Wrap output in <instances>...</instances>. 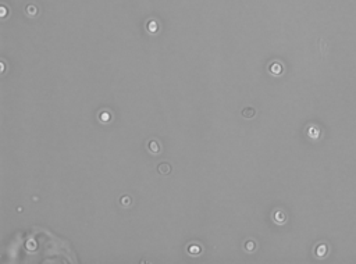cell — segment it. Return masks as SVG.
Instances as JSON below:
<instances>
[{"instance_id": "5b68a950", "label": "cell", "mask_w": 356, "mask_h": 264, "mask_svg": "<svg viewBox=\"0 0 356 264\" xmlns=\"http://www.w3.org/2000/svg\"><path fill=\"white\" fill-rule=\"evenodd\" d=\"M274 220L278 222V224H283L284 220H285V216H284L281 211H275V213H274Z\"/></svg>"}, {"instance_id": "3957f363", "label": "cell", "mask_w": 356, "mask_h": 264, "mask_svg": "<svg viewBox=\"0 0 356 264\" xmlns=\"http://www.w3.org/2000/svg\"><path fill=\"white\" fill-rule=\"evenodd\" d=\"M255 114H256V111H255V108H252V107H246V108H244V111H242V115L248 117V118H252Z\"/></svg>"}, {"instance_id": "6da1fadb", "label": "cell", "mask_w": 356, "mask_h": 264, "mask_svg": "<svg viewBox=\"0 0 356 264\" xmlns=\"http://www.w3.org/2000/svg\"><path fill=\"white\" fill-rule=\"evenodd\" d=\"M270 72L271 74H274V75H278V74H281V71H283V65H281L280 63H273L271 65H270Z\"/></svg>"}, {"instance_id": "52a82bcc", "label": "cell", "mask_w": 356, "mask_h": 264, "mask_svg": "<svg viewBox=\"0 0 356 264\" xmlns=\"http://www.w3.org/2000/svg\"><path fill=\"white\" fill-rule=\"evenodd\" d=\"M129 203H131V199L128 196L121 197V204H129Z\"/></svg>"}, {"instance_id": "277c9868", "label": "cell", "mask_w": 356, "mask_h": 264, "mask_svg": "<svg viewBox=\"0 0 356 264\" xmlns=\"http://www.w3.org/2000/svg\"><path fill=\"white\" fill-rule=\"evenodd\" d=\"M170 164H167V163H161V164H159V172L160 174H167V172H170Z\"/></svg>"}, {"instance_id": "30bf717a", "label": "cell", "mask_w": 356, "mask_h": 264, "mask_svg": "<svg viewBox=\"0 0 356 264\" xmlns=\"http://www.w3.org/2000/svg\"><path fill=\"white\" fill-rule=\"evenodd\" d=\"M149 29H150L152 32H153V31H156V29H157V24H156V22L152 21L150 24H149Z\"/></svg>"}, {"instance_id": "7c38bea8", "label": "cell", "mask_w": 356, "mask_h": 264, "mask_svg": "<svg viewBox=\"0 0 356 264\" xmlns=\"http://www.w3.org/2000/svg\"><path fill=\"white\" fill-rule=\"evenodd\" d=\"M4 14H6V8L2 7V15H4Z\"/></svg>"}, {"instance_id": "7a4b0ae2", "label": "cell", "mask_w": 356, "mask_h": 264, "mask_svg": "<svg viewBox=\"0 0 356 264\" xmlns=\"http://www.w3.org/2000/svg\"><path fill=\"white\" fill-rule=\"evenodd\" d=\"M148 146H149V150H150V153H159V152H160V146H159V143H157L156 140H150Z\"/></svg>"}, {"instance_id": "8fae6325", "label": "cell", "mask_w": 356, "mask_h": 264, "mask_svg": "<svg viewBox=\"0 0 356 264\" xmlns=\"http://www.w3.org/2000/svg\"><path fill=\"white\" fill-rule=\"evenodd\" d=\"M107 118H109L107 114H102V119H103V121H107Z\"/></svg>"}, {"instance_id": "9c48e42d", "label": "cell", "mask_w": 356, "mask_h": 264, "mask_svg": "<svg viewBox=\"0 0 356 264\" xmlns=\"http://www.w3.org/2000/svg\"><path fill=\"white\" fill-rule=\"evenodd\" d=\"M245 247H246L248 250H253V249H255V243L249 241V242H246V245H245Z\"/></svg>"}, {"instance_id": "ba28073f", "label": "cell", "mask_w": 356, "mask_h": 264, "mask_svg": "<svg viewBox=\"0 0 356 264\" xmlns=\"http://www.w3.org/2000/svg\"><path fill=\"white\" fill-rule=\"evenodd\" d=\"M189 252H191L192 254H196V253L200 252V249L198 246H192V247H189Z\"/></svg>"}, {"instance_id": "8992f818", "label": "cell", "mask_w": 356, "mask_h": 264, "mask_svg": "<svg viewBox=\"0 0 356 264\" xmlns=\"http://www.w3.org/2000/svg\"><path fill=\"white\" fill-rule=\"evenodd\" d=\"M27 11H28L29 15H35V14H36V7H35V6H28V7H27Z\"/></svg>"}]
</instances>
